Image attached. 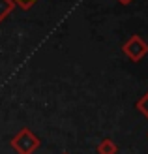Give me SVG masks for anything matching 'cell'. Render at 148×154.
<instances>
[{
  "mask_svg": "<svg viewBox=\"0 0 148 154\" xmlns=\"http://www.w3.org/2000/svg\"><path fill=\"white\" fill-rule=\"evenodd\" d=\"M11 147L15 149L17 154H34L40 147V139L30 128H23L11 139Z\"/></svg>",
  "mask_w": 148,
  "mask_h": 154,
  "instance_id": "1",
  "label": "cell"
},
{
  "mask_svg": "<svg viewBox=\"0 0 148 154\" xmlns=\"http://www.w3.org/2000/svg\"><path fill=\"white\" fill-rule=\"evenodd\" d=\"M122 53L131 60V62H141V60L148 55V43L143 40L141 36L135 34L122 45Z\"/></svg>",
  "mask_w": 148,
  "mask_h": 154,
  "instance_id": "2",
  "label": "cell"
},
{
  "mask_svg": "<svg viewBox=\"0 0 148 154\" xmlns=\"http://www.w3.org/2000/svg\"><path fill=\"white\" fill-rule=\"evenodd\" d=\"M118 152V145L113 139H103L98 145V154H116Z\"/></svg>",
  "mask_w": 148,
  "mask_h": 154,
  "instance_id": "3",
  "label": "cell"
},
{
  "mask_svg": "<svg viewBox=\"0 0 148 154\" xmlns=\"http://www.w3.org/2000/svg\"><path fill=\"white\" fill-rule=\"evenodd\" d=\"M15 10V4L11 0H0V23H4Z\"/></svg>",
  "mask_w": 148,
  "mask_h": 154,
  "instance_id": "4",
  "label": "cell"
},
{
  "mask_svg": "<svg viewBox=\"0 0 148 154\" xmlns=\"http://www.w3.org/2000/svg\"><path fill=\"white\" fill-rule=\"evenodd\" d=\"M137 109H139V111H141L144 117L148 119V92H146V94H144V96L137 102Z\"/></svg>",
  "mask_w": 148,
  "mask_h": 154,
  "instance_id": "5",
  "label": "cell"
},
{
  "mask_svg": "<svg viewBox=\"0 0 148 154\" xmlns=\"http://www.w3.org/2000/svg\"><path fill=\"white\" fill-rule=\"evenodd\" d=\"M11 2H13L15 6H19L21 10H30V8H32L38 0H11Z\"/></svg>",
  "mask_w": 148,
  "mask_h": 154,
  "instance_id": "6",
  "label": "cell"
},
{
  "mask_svg": "<svg viewBox=\"0 0 148 154\" xmlns=\"http://www.w3.org/2000/svg\"><path fill=\"white\" fill-rule=\"evenodd\" d=\"M116 2H120L122 6H129L131 2H133V0H116Z\"/></svg>",
  "mask_w": 148,
  "mask_h": 154,
  "instance_id": "7",
  "label": "cell"
},
{
  "mask_svg": "<svg viewBox=\"0 0 148 154\" xmlns=\"http://www.w3.org/2000/svg\"><path fill=\"white\" fill-rule=\"evenodd\" d=\"M62 154H69V152H62Z\"/></svg>",
  "mask_w": 148,
  "mask_h": 154,
  "instance_id": "8",
  "label": "cell"
}]
</instances>
